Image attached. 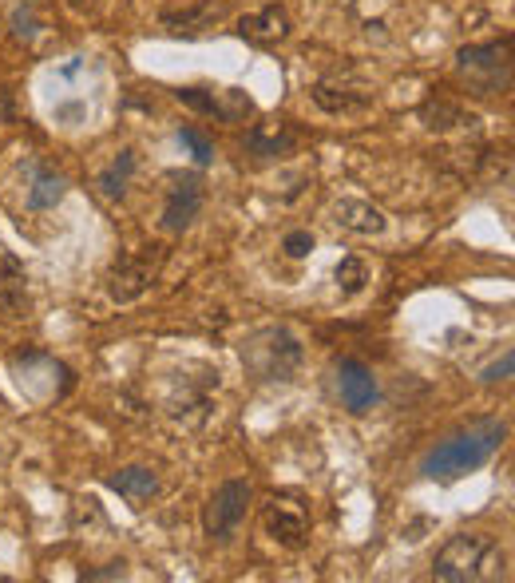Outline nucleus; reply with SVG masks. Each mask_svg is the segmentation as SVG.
Wrapping results in <instances>:
<instances>
[{
    "mask_svg": "<svg viewBox=\"0 0 515 583\" xmlns=\"http://www.w3.org/2000/svg\"><path fill=\"white\" fill-rule=\"evenodd\" d=\"M504 437H508L504 421H476V425H468L464 433L448 437L444 445H436L424 457V476H432V480H460L464 472H476L480 465H488L500 453Z\"/></svg>",
    "mask_w": 515,
    "mask_h": 583,
    "instance_id": "nucleus-1",
    "label": "nucleus"
},
{
    "mask_svg": "<svg viewBox=\"0 0 515 583\" xmlns=\"http://www.w3.org/2000/svg\"><path fill=\"white\" fill-rule=\"evenodd\" d=\"M432 576L440 583L500 580L504 576V548L484 532H460L436 552Z\"/></svg>",
    "mask_w": 515,
    "mask_h": 583,
    "instance_id": "nucleus-2",
    "label": "nucleus"
},
{
    "mask_svg": "<svg viewBox=\"0 0 515 583\" xmlns=\"http://www.w3.org/2000/svg\"><path fill=\"white\" fill-rule=\"evenodd\" d=\"M242 361L246 369L258 377V381H290L294 369L302 365V346L290 330L274 326V330H262L254 334L246 346H242Z\"/></svg>",
    "mask_w": 515,
    "mask_h": 583,
    "instance_id": "nucleus-3",
    "label": "nucleus"
},
{
    "mask_svg": "<svg viewBox=\"0 0 515 583\" xmlns=\"http://www.w3.org/2000/svg\"><path fill=\"white\" fill-rule=\"evenodd\" d=\"M460 76L476 96H500L512 84V40L472 44L460 52Z\"/></svg>",
    "mask_w": 515,
    "mask_h": 583,
    "instance_id": "nucleus-4",
    "label": "nucleus"
},
{
    "mask_svg": "<svg viewBox=\"0 0 515 583\" xmlns=\"http://www.w3.org/2000/svg\"><path fill=\"white\" fill-rule=\"evenodd\" d=\"M250 480H222L214 488V496L206 500L203 508V532L210 540H230L238 532V524L246 520V508H250Z\"/></svg>",
    "mask_w": 515,
    "mask_h": 583,
    "instance_id": "nucleus-5",
    "label": "nucleus"
},
{
    "mask_svg": "<svg viewBox=\"0 0 515 583\" xmlns=\"http://www.w3.org/2000/svg\"><path fill=\"white\" fill-rule=\"evenodd\" d=\"M203 211V179L195 171H183V175H171V187H167V207H163V231L167 234H183Z\"/></svg>",
    "mask_w": 515,
    "mask_h": 583,
    "instance_id": "nucleus-6",
    "label": "nucleus"
},
{
    "mask_svg": "<svg viewBox=\"0 0 515 583\" xmlns=\"http://www.w3.org/2000/svg\"><path fill=\"white\" fill-rule=\"evenodd\" d=\"M266 532L282 548H302L309 536V508L298 496H270V504H266Z\"/></svg>",
    "mask_w": 515,
    "mask_h": 583,
    "instance_id": "nucleus-7",
    "label": "nucleus"
},
{
    "mask_svg": "<svg viewBox=\"0 0 515 583\" xmlns=\"http://www.w3.org/2000/svg\"><path fill=\"white\" fill-rule=\"evenodd\" d=\"M151 274H155L151 254H123L107 274V294L115 302H135L151 286Z\"/></svg>",
    "mask_w": 515,
    "mask_h": 583,
    "instance_id": "nucleus-8",
    "label": "nucleus"
},
{
    "mask_svg": "<svg viewBox=\"0 0 515 583\" xmlns=\"http://www.w3.org/2000/svg\"><path fill=\"white\" fill-rule=\"evenodd\" d=\"M337 389H341V401H345V409L349 413H369L373 405H377V377H373V369L369 365H361V361H341L337 365Z\"/></svg>",
    "mask_w": 515,
    "mask_h": 583,
    "instance_id": "nucleus-9",
    "label": "nucleus"
},
{
    "mask_svg": "<svg viewBox=\"0 0 515 583\" xmlns=\"http://www.w3.org/2000/svg\"><path fill=\"white\" fill-rule=\"evenodd\" d=\"M238 32H242L246 40H254V44H278V40L290 36V16H286V8L270 4V8H262V12L242 16V20H238Z\"/></svg>",
    "mask_w": 515,
    "mask_h": 583,
    "instance_id": "nucleus-10",
    "label": "nucleus"
},
{
    "mask_svg": "<svg viewBox=\"0 0 515 583\" xmlns=\"http://www.w3.org/2000/svg\"><path fill=\"white\" fill-rule=\"evenodd\" d=\"M333 223H337L341 231L365 234V238L385 231V215H381L373 203H361V199H341V203L333 207Z\"/></svg>",
    "mask_w": 515,
    "mask_h": 583,
    "instance_id": "nucleus-11",
    "label": "nucleus"
},
{
    "mask_svg": "<svg viewBox=\"0 0 515 583\" xmlns=\"http://www.w3.org/2000/svg\"><path fill=\"white\" fill-rule=\"evenodd\" d=\"M107 484H111L119 496H127L135 508H143V504L159 492V476H155L151 468H143V465H131V468L111 472V476H107Z\"/></svg>",
    "mask_w": 515,
    "mask_h": 583,
    "instance_id": "nucleus-12",
    "label": "nucleus"
},
{
    "mask_svg": "<svg viewBox=\"0 0 515 583\" xmlns=\"http://www.w3.org/2000/svg\"><path fill=\"white\" fill-rule=\"evenodd\" d=\"M246 143H250L254 155H282V151H290L298 143V131L286 119H270V123H258L246 135Z\"/></svg>",
    "mask_w": 515,
    "mask_h": 583,
    "instance_id": "nucleus-13",
    "label": "nucleus"
},
{
    "mask_svg": "<svg viewBox=\"0 0 515 583\" xmlns=\"http://www.w3.org/2000/svg\"><path fill=\"white\" fill-rule=\"evenodd\" d=\"M420 119L428 131H448V127H460V123H472V116H464V108L456 100H444V96H432L420 104Z\"/></svg>",
    "mask_w": 515,
    "mask_h": 583,
    "instance_id": "nucleus-14",
    "label": "nucleus"
},
{
    "mask_svg": "<svg viewBox=\"0 0 515 583\" xmlns=\"http://www.w3.org/2000/svg\"><path fill=\"white\" fill-rule=\"evenodd\" d=\"M222 12H226V8H222L218 0H206V4H199V8L167 12V16H163V24H167L171 32H203V28H210V24H214Z\"/></svg>",
    "mask_w": 515,
    "mask_h": 583,
    "instance_id": "nucleus-15",
    "label": "nucleus"
},
{
    "mask_svg": "<svg viewBox=\"0 0 515 583\" xmlns=\"http://www.w3.org/2000/svg\"><path fill=\"white\" fill-rule=\"evenodd\" d=\"M131 171H135V151L123 147V151L115 155V163L100 175L103 195H107V199H123V195H127V183H131Z\"/></svg>",
    "mask_w": 515,
    "mask_h": 583,
    "instance_id": "nucleus-16",
    "label": "nucleus"
},
{
    "mask_svg": "<svg viewBox=\"0 0 515 583\" xmlns=\"http://www.w3.org/2000/svg\"><path fill=\"white\" fill-rule=\"evenodd\" d=\"M313 100H317L325 112H357V108H365L373 96H369V92H357V88H329V84H317Z\"/></svg>",
    "mask_w": 515,
    "mask_h": 583,
    "instance_id": "nucleus-17",
    "label": "nucleus"
},
{
    "mask_svg": "<svg viewBox=\"0 0 515 583\" xmlns=\"http://www.w3.org/2000/svg\"><path fill=\"white\" fill-rule=\"evenodd\" d=\"M64 191H68V183H64L60 175L40 171L36 183H32V191H28V207H32V211H52V207L64 199Z\"/></svg>",
    "mask_w": 515,
    "mask_h": 583,
    "instance_id": "nucleus-18",
    "label": "nucleus"
},
{
    "mask_svg": "<svg viewBox=\"0 0 515 583\" xmlns=\"http://www.w3.org/2000/svg\"><path fill=\"white\" fill-rule=\"evenodd\" d=\"M0 270H4V306L8 310H24V266L12 258V254H4L0 258Z\"/></svg>",
    "mask_w": 515,
    "mask_h": 583,
    "instance_id": "nucleus-19",
    "label": "nucleus"
},
{
    "mask_svg": "<svg viewBox=\"0 0 515 583\" xmlns=\"http://www.w3.org/2000/svg\"><path fill=\"white\" fill-rule=\"evenodd\" d=\"M250 112H254V104H250V96L238 92V88H226L222 96H214V116L226 119V123H238V119H246Z\"/></svg>",
    "mask_w": 515,
    "mask_h": 583,
    "instance_id": "nucleus-20",
    "label": "nucleus"
},
{
    "mask_svg": "<svg viewBox=\"0 0 515 583\" xmlns=\"http://www.w3.org/2000/svg\"><path fill=\"white\" fill-rule=\"evenodd\" d=\"M365 282H369V266H365L361 258H341V262H337V286H341L345 294H361Z\"/></svg>",
    "mask_w": 515,
    "mask_h": 583,
    "instance_id": "nucleus-21",
    "label": "nucleus"
},
{
    "mask_svg": "<svg viewBox=\"0 0 515 583\" xmlns=\"http://www.w3.org/2000/svg\"><path fill=\"white\" fill-rule=\"evenodd\" d=\"M179 139L191 147V155H195V163H199V167H206V163L214 159V143L206 139L199 127H183V131H179Z\"/></svg>",
    "mask_w": 515,
    "mask_h": 583,
    "instance_id": "nucleus-22",
    "label": "nucleus"
},
{
    "mask_svg": "<svg viewBox=\"0 0 515 583\" xmlns=\"http://www.w3.org/2000/svg\"><path fill=\"white\" fill-rule=\"evenodd\" d=\"M179 100H183L187 108L203 112V116H214V92H206V88H183Z\"/></svg>",
    "mask_w": 515,
    "mask_h": 583,
    "instance_id": "nucleus-23",
    "label": "nucleus"
},
{
    "mask_svg": "<svg viewBox=\"0 0 515 583\" xmlns=\"http://www.w3.org/2000/svg\"><path fill=\"white\" fill-rule=\"evenodd\" d=\"M282 250H286L290 258H306L309 250H313V234L309 231H290L286 234V242H282Z\"/></svg>",
    "mask_w": 515,
    "mask_h": 583,
    "instance_id": "nucleus-24",
    "label": "nucleus"
},
{
    "mask_svg": "<svg viewBox=\"0 0 515 583\" xmlns=\"http://www.w3.org/2000/svg\"><path fill=\"white\" fill-rule=\"evenodd\" d=\"M512 365H515V353L508 350L504 357H500V361H492V365L484 369V381H488V385H496V381H508V377H512Z\"/></svg>",
    "mask_w": 515,
    "mask_h": 583,
    "instance_id": "nucleus-25",
    "label": "nucleus"
},
{
    "mask_svg": "<svg viewBox=\"0 0 515 583\" xmlns=\"http://www.w3.org/2000/svg\"><path fill=\"white\" fill-rule=\"evenodd\" d=\"M36 20H32V4H24V8H16V16H12V32L20 36V40H32L36 36V28H32Z\"/></svg>",
    "mask_w": 515,
    "mask_h": 583,
    "instance_id": "nucleus-26",
    "label": "nucleus"
},
{
    "mask_svg": "<svg viewBox=\"0 0 515 583\" xmlns=\"http://www.w3.org/2000/svg\"><path fill=\"white\" fill-rule=\"evenodd\" d=\"M88 580L100 583V580H123V564H107L100 572H88Z\"/></svg>",
    "mask_w": 515,
    "mask_h": 583,
    "instance_id": "nucleus-27",
    "label": "nucleus"
},
{
    "mask_svg": "<svg viewBox=\"0 0 515 583\" xmlns=\"http://www.w3.org/2000/svg\"><path fill=\"white\" fill-rule=\"evenodd\" d=\"M68 4H72V8H80V12H84V8H92V4H96V0H68Z\"/></svg>",
    "mask_w": 515,
    "mask_h": 583,
    "instance_id": "nucleus-28",
    "label": "nucleus"
}]
</instances>
